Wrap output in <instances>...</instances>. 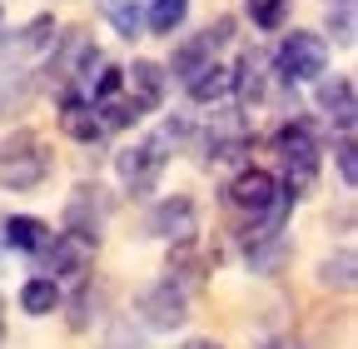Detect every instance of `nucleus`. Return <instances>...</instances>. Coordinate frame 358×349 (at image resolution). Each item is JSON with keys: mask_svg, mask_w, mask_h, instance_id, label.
<instances>
[{"mask_svg": "<svg viewBox=\"0 0 358 349\" xmlns=\"http://www.w3.org/2000/svg\"><path fill=\"white\" fill-rule=\"evenodd\" d=\"M189 15V0H150V11H145V25L155 35H174L179 25H185Z\"/></svg>", "mask_w": 358, "mask_h": 349, "instance_id": "4be33fe9", "label": "nucleus"}, {"mask_svg": "<svg viewBox=\"0 0 358 349\" xmlns=\"http://www.w3.org/2000/svg\"><path fill=\"white\" fill-rule=\"evenodd\" d=\"M204 65H214V46H209V40H204V30H199V35H189L185 46L174 50V60H169V70H164V75H174L179 85H189V80H194Z\"/></svg>", "mask_w": 358, "mask_h": 349, "instance_id": "dca6fc26", "label": "nucleus"}, {"mask_svg": "<svg viewBox=\"0 0 358 349\" xmlns=\"http://www.w3.org/2000/svg\"><path fill=\"white\" fill-rule=\"evenodd\" d=\"M145 230H150L155 240H174V245H189V240L199 235V205H194L189 195H164V200H159V205L150 210Z\"/></svg>", "mask_w": 358, "mask_h": 349, "instance_id": "6e6552de", "label": "nucleus"}, {"mask_svg": "<svg viewBox=\"0 0 358 349\" xmlns=\"http://www.w3.org/2000/svg\"><path fill=\"white\" fill-rule=\"evenodd\" d=\"M185 90H189V100H194V105H214V100L229 95V70L214 60V65H204V70L185 85Z\"/></svg>", "mask_w": 358, "mask_h": 349, "instance_id": "aec40b11", "label": "nucleus"}, {"mask_svg": "<svg viewBox=\"0 0 358 349\" xmlns=\"http://www.w3.org/2000/svg\"><path fill=\"white\" fill-rule=\"evenodd\" d=\"M319 110L338 125V135H353V120H358V100H353V75H334L319 80Z\"/></svg>", "mask_w": 358, "mask_h": 349, "instance_id": "f8f14e48", "label": "nucleus"}, {"mask_svg": "<svg viewBox=\"0 0 358 349\" xmlns=\"http://www.w3.org/2000/svg\"><path fill=\"white\" fill-rule=\"evenodd\" d=\"M105 190L100 185H80L75 195H70V205H65V230L60 235H70L75 245H85V249H95L100 245V230H105Z\"/></svg>", "mask_w": 358, "mask_h": 349, "instance_id": "0eeeda50", "label": "nucleus"}, {"mask_svg": "<svg viewBox=\"0 0 358 349\" xmlns=\"http://www.w3.org/2000/svg\"><path fill=\"white\" fill-rule=\"evenodd\" d=\"M45 174H50V150L40 135L15 130V135L0 145V185L6 190H35Z\"/></svg>", "mask_w": 358, "mask_h": 349, "instance_id": "f03ea898", "label": "nucleus"}, {"mask_svg": "<svg viewBox=\"0 0 358 349\" xmlns=\"http://www.w3.org/2000/svg\"><path fill=\"white\" fill-rule=\"evenodd\" d=\"M239 249H244V259H249L254 275H274L284 259H289V240L284 235H244L239 230Z\"/></svg>", "mask_w": 358, "mask_h": 349, "instance_id": "ddd939ff", "label": "nucleus"}, {"mask_svg": "<svg viewBox=\"0 0 358 349\" xmlns=\"http://www.w3.org/2000/svg\"><path fill=\"white\" fill-rule=\"evenodd\" d=\"M95 6L115 25V35H124V40H140L145 35V6H140V0H95Z\"/></svg>", "mask_w": 358, "mask_h": 349, "instance_id": "6ab92c4d", "label": "nucleus"}, {"mask_svg": "<svg viewBox=\"0 0 358 349\" xmlns=\"http://www.w3.org/2000/svg\"><path fill=\"white\" fill-rule=\"evenodd\" d=\"M334 160H338V174H343V185L353 190V185H358V145H353V135H338V145H334Z\"/></svg>", "mask_w": 358, "mask_h": 349, "instance_id": "bb28decb", "label": "nucleus"}, {"mask_svg": "<svg viewBox=\"0 0 358 349\" xmlns=\"http://www.w3.org/2000/svg\"><path fill=\"white\" fill-rule=\"evenodd\" d=\"M279 180L268 170H254V165H244L234 180H229V190H224V200H229V210H239L249 225H264L268 214H274V200H279Z\"/></svg>", "mask_w": 358, "mask_h": 349, "instance_id": "39448f33", "label": "nucleus"}, {"mask_svg": "<svg viewBox=\"0 0 358 349\" xmlns=\"http://www.w3.org/2000/svg\"><path fill=\"white\" fill-rule=\"evenodd\" d=\"M229 90H234L244 105H259V100H264V70H259L254 55H239V65L229 70Z\"/></svg>", "mask_w": 358, "mask_h": 349, "instance_id": "412c9836", "label": "nucleus"}, {"mask_svg": "<svg viewBox=\"0 0 358 349\" xmlns=\"http://www.w3.org/2000/svg\"><path fill=\"white\" fill-rule=\"evenodd\" d=\"M50 225L45 220H35V214H10L6 220V245L10 249H20V254H40L45 245H50Z\"/></svg>", "mask_w": 358, "mask_h": 349, "instance_id": "f3484780", "label": "nucleus"}, {"mask_svg": "<svg viewBox=\"0 0 358 349\" xmlns=\"http://www.w3.org/2000/svg\"><path fill=\"white\" fill-rule=\"evenodd\" d=\"M268 145H274L284 174H289V190L299 195L313 174H319V140H313V125L308 120H284L274 135H268Z\"/></svg>", "mask_w": 358, "mask_h": 349, "instance_id": "f257e3e1", "label": "nucleus"}, {"mask_svg": "<svg viewBox=\"0 0 358 349\" xmlns=\"http://www.w3.org/2000/svg\"><path fill=\"white\" fill-rule=\"evenodd\" d=\"M60 130H65L75 145H95V140H105V125H100L95 105H90L80 90H65V95H60Z\"/></svg>", "mask_w": 358, "mask_h": 349, "instance_id": "9b49d317", "label": "nucleus"}, {"mask_svg": "<svg viewBox=\"0 0 358 349\" xmlns=\"http://www.w3.org/2000/svg\"><path fill=\"white\" fill-rule=\"evenodd\" d=\"M124 85H129V105L140 110V115H150V110L164 105L169 75H164V65H155V60H134V65L124 70Z\"/></svg>", "mask_w": 358, "mask_h": 349, "instance_id": "1a4fd4ad", "label": "nucleus"}, {"mask_svg": "<svg viewBox=\"0 0 358 349\" xmlns=\"http://www.w3.org/2000/svg\"><path fill=\"white\" fill-rule=\"evenodd\" d=\"M179 349H219L214 339H189V344H179Z\"/></svg>", "mask_w": 358, "mask_h": 349, "instance_id": "c85d7f7f", "label": "nucleus"}, {"mask_svg": "<svg viewBox=\"0 0 358 349\" xmlns=\"http://www.w3.org/2000/svg\"><path fill=\"white\" fill-rule=\"evenodd\" d=\"M60 285L55 280H45V275H35V280H25L20 285V310L30 315V320H45V315H55L60 310Z\"/></svg>", "mask_w": 358, "mask_h": 349, "instance_id": "a211bd4d", "label": "nucleus"}, {"mask_svg": "<svg viewBox=\"0 0 358 349\" xmlns=\"http://www.w3.org/2000/svg\"><path fill=\"white\" fill-rule=\"evenodd\" d=\"M40 259H45V280H55V285H60V275H85L90 249L75 245L70 235H50V245L40 249Z\"/></svg>", "mask_w": 358, "mask_h": 349, "instance_id": "4468645a", "label": "nucleus"}, {"mask_svg": "<svg viewBox=\"0 0 358 349\" xmlns=\"http://www.w3.org/2000/svg\"><path fill=\"white\" fill-rule=\"evenodd\" d=\"M199 150H204L209 165H239V160L249 155V130H244V120H214Z\"/></svg>", "mask_w": 358, "mask_h": 349, "instance_id": "9d476101", "label": "nucleus"}, {"mask_svg": "<svg viewBox=\"0 0 358 349\" xmlns=\"http://www.w3.org/2000/svg\"><path fill=\"white\" fill-rule=\"evenodd\" d=\"M95 115H100L105 130H124V125L140 120V110H134L129 100H105V105H95Z\"/></svg>", "mask_w": 358, "mask_h": 349, "instance_id": "a878e982", "label": "nucleus"}, {"mask_svg": "<svg viewBox=\"0 0 358 349\" xmlns=\"http://www.w3.org/2000/svg\"><path fill=\"white\" fill-rule=\"evenodd\" d=\"M134 315L145 320V329L169 334V329H179V324L189 320V289H179V285L164 275V280H155V285L140 289V299H134Z\"/></svg>", "mask_w": 358, "mask_h": 349, "instance_id": "423d86ee", "label": "nucleus"}, {"mask_svg": "<svg viewBox=\"0 0 358 349\" xmlns=\"http://www.w3.org/2000/svg\"><path fill=\"white\" fill-rule=\"evenodd\" d=\"M329 65V40L324 35H313V30H294L279 40V50H274V75L284 85H308V80H319Z\"/></svg>", "mask_w": 358, "mask_h": 349, "instance_id": "7ed1b4c3", "label": "nucleus"}, {"mask_svg": "<svg viewBox=\"0 0 358 349\" xmlns=\"http://www.w3.org/2000/svg\"><path fill=\"white\" fill-rule=\"evenodd\" d=\"M105 349H140V339H134V329H129V324H115Z\"/></svg>", "mask_w": 358, "mask_h": 349, "instance_id": "cd10ccee", "label": "nucleus"}, {"mask_svg": "<svg viewBox=\"0 0 358 349\" xmlns=\"http://www.w3.org/2000/svg\"><path fill=\"white\" fill-rule=\"evenodd\" d=\"M45 46H55V20L50 15H35L25 30H15V40H0V60H20V55H35Z\"/></svg>", "mask_w": 358, "mask_h": 349, "instance_id": "2eb2a0df", "label": "nucleus"}, {"mask_svg": "<svg viewBox=\"0 0 358 349\" xmlns=\"http://www.w3.org/2000/svg\"><path fill=\"white\" fill-rule=\"evenodd\" d=\"M164 165H169V145L159 135H145V140H134V145H124L115 155V170H120V180H124L129 195H150L159 185Z\"/></svg>", "mask_w": 358, "mask_h": 349, "instance_id": "20e7f679", "label": "nucleus"}, {"mask_svg": "<svg viewBox=\"0 0 358 349\" xmlns=\"http://www.w3.org/2000/svg\"><path fill=\"white\" fill-rule=\"evenodd\" d=\"M329 35L338 46H353L358 40V0H334L329 6Z\"/></svg>", "mask_w": 358, "mask_h": 349, "instance_id": "5701e85b", "label": "nucleus"}, {"mask_svg": "<svg viewBox=\"0 0 358 349\" xmlns=\"http://www.w3.org/2000/svg\"><path fill=\"white\" fill-rule=\"evenodd\" d=\"M353 270H358L353 249H338L334 259H324V265H319V280H324V285H338V289H348V285H353Z\"/></svg>", "mask_w": 358, "mask_h": 349, "instance_id": "393cba45", "label": "nucleus"}, {"mask_svg": "<svg viewBox=\"0 0 358 349\" xmlns=\"http://www.w3.org/2000/svg\"><path fill=\"white\" fill-rule=\"evenodd\" d=\"M244 6H249V20L259 30H279L289 20V0H244Z\"/></svg>", "mask_w": 358, "mask_h": 349, "instance_id": "b1692460", "label": "nucleus"}]
</instances>
